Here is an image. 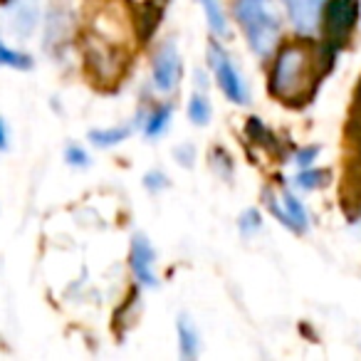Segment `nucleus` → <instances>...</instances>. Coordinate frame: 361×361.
Instances as JSON below:
<instances>
[{"label":"nucleus","mask_w":361,"mask_h":361,"mask_svg":"<svg viewBox=\"0 0 361 361\" xmlns=\"http://www.w3.org/2000/svg\"><path fill=\"white\" fill-rule=\"evenodd\" d=\"M176 334H178L180 359H196L201 354V336H198V329L186 314H180L178 322H176Z\"/></svg>","instance_id":"obj_10"},{"label":"nucleus","mask_w":361,"mask_h":361,"mask_svg":"<svg viewBox=\"0 0 361 361\" xmlns=\"http://www.w3.org/2000/svg\"><path fill=\"white\" fill-rule=\"evenodd\" d=\"M131 134V126H109V129H92L90 131V141L99 149H109L116 146L121 141H126Z\"/></svg>","instance_id":"obj_15"},{"label":"nucleus","mask_w":361,"mask_h":361,"mask_svg":"<svg viewBox=\"0 0 361 361\" xmlns=\"http://www.w3.org/2000/svg\"><path fill=\"white\" fill-rule=\"evenodd\" d=\"M144 186H146V191L159 193L169 186V176H166L164 171H149V173L144 176Z\"/></svg>","instance_id":"obj_21"},{"label":"nucleus","mask_w":361,"mask_h":361,"mask_svg":"<svg viewBox=\"0 0 361 361\" xmlns=\"http://www.w3.org/2000/svg\"><path fill=\"white\" fill-rule=\"evenodd\" d=\"M203 72L198 70L196 72V92L191 94L188 99V119L193 121L196 126H206L213 116V106H211V99H208V92L203 90Z\"/></svg>","instance_id":"obj_9"},{"label":"nucleus","mask_w":361,"mask_h":361,"mask_svg":"<svg viewBox=\"0 0 361 361\" xmlns=\"http://www.w3.org/2000/svg\"><path fill=\"white\" fill-rule=\"evenodd\" d=\"M238 228H240L243 235H252V233H257L262 228V216L255 208H247V211L240 213V218H238Z\"/></svg>","instance_id":"obj_19"},{"label":"nucleus","mask_w":361,"mask_h":361,"mask_svg":"<svg viewBox=\"0 0 361 361\" xmlns=\"http://www.w3.org/2000/svg\"><path fill=\"white\" fill-rule=\"evenodd\" d=\"M37 25V6L35 0H18L13 6V32L27 37Z\"/></svg>","instance_id":"obj_11"},{"label":"nucleus","mask_w":361,"mask_h":361,"mask_svg":"<svg viewBox=\"0 0 361 361\" xmlns=\"http://www.w3.org/2000/svg\"><path fill=\"white\" fill-rule=\"evenodd\" d=\"M317 156H319V146H305V149H300L295 154V164L300 166V169H307V166L314 164Z\"/></svg>","instance_id":"obj_22"},{"label":"nucleus","mask_w":361,"mask_h":361,"mask_svg":"<svg viewBox=\"0 0 361 361\" xmlns=\"http://www.w3.org/2000/svg\"><path fill=\"white\" fill-rule=\"evenodd\" d=\"M208 62H211V70L216 75V82L221 87V92L233 102V104H247L250 102V90H247L245 80H243L240 70L235 67V62L228 57V52L221 45L213 42L208 47Z\"/></svg>","instance_id":"obj_4"},{"label":"nucleus","mask_w":361,"mask_h":361,"mask_svg":"<svg viewBox=\"0 0 361 361\" xmlns=\"http://www.w3.org/2000/svg\"><path fill=\"white\" fill-rule=\"evenodd\" d=\"M262 201H265V206H267V211L272 213V216L277 218V221L282 223L285 228H290L292 233H295V228H292V221H290V216L285 213V208H282V203H280V198L275 196L272 191H265L262 193Z\"/></svg>","instance_id":"obj_18"},{"label":"nucleus","mask_w":361,"mask_h":361,"mask_svg":"<svg viewBox=\"0 0 361 361\" xmlns=\"http://www.w3.org/2000/svg\"><path fill=\"white\" fill-rule=\"evenodd\" d=\"M65 161L70 166H75V169H85V166H90V154H87L82 146L77 144H70L65 149Z\"/></svg>","instance_id":"obj_20"},{"label":"nucleus","mask_w":361,"mask_h":361,"mask_svg":"<svg viewBox=\"0 0 361 361\" xmlns=\"http://www.w3.org/2000/svg\"><path fill=\"white\" fill-rule=\"evenodd\" d=\"M290 23L300 35H312L319 30L322 0H282Z\"/></svg>","instance_id":"obj_8"},{"label":"nucleus","mask_w":361,"mask_h":361,"mask_svg":"<svg viewBox=\"0 0 361 361\" xmlns=\"http://www.w3.org/2000/svg\"><path fill=\"white\" fill-rule=\"evenodd\" d=\"M87 65L94 70V75L102 82H114L124 72V47H116L102 37L92 35V42L87 47Z\"/></svg>","instance_id":"obj_6"},{"label":"nucleus","mask_w":361,"mask_h":361,"mask_svg":"<svg viewBox=\"0 0 361 361\" xmlns=\"http://www.w3.org/2000/svg\"><path fill=\"white\" fill-rule=\"evenodd\" d=\"M356 104H359V109H361V82H359V92H356Z\"/></svg>","instance_id":"obj_26"},{"label":"nucleus","mask_w":361,"mask_h":361,"mask_svg":"<svg viewBox=\"0 0 361 361\" xmlns=\"http://www.w3.org/2000/svg\"><path fill=\"white\" fill-rule=\"evenodd\" d=\"M233 18L257 57H270L282 37V20L272 0H233Z\"/></svg>","instance_id":"obj_2"},{"label":"nucleus","mask_w":361,"mask_h":361,"mask_svg":"<svg viewBox=\"0 0 361 361\" xmlns=\"http://www.w3.org/2000/svg\"><path fill=\"white\" fill-rule=\"evenodd\" d=\"M334 50L307 40H290L277 45L267 72V90L277 102L290 106L307 104L326 75Z\"/></svg>","instance_id":"obj_1"},{"label":"nucleus","mask_w":361,"mask_h":361,"mask_svg":"<svg viewBox=\"0 0 361 361\" xmlns=\"http://www.w3.org/2000/svg\"><path fill=\"white\" fill-rule=\"evenodd\" d=\"M32 57L25 55V52L20 50H13V47H8L6 42L0 40V67H11V70H32Z\"/></svg>","instance_id":"obj_16"},{"label":"nucleus","mask_w":361,"mask_h":361,"mask_svg":"<svg viewBox=\"0 0 361 361\" xmlns=\"http://www.w3.org/2000/svg\"><path fill=\"white\" fill-rule=\"evenodd\" d=\"M203 16H206L208 27L213 30V35L218 37H228V20H226V11H223L221 0H201Z\"/></svg>","instance_id":"obj_14"},{"label":"nucleus","mask_w":361,"mask_h":361,"mask_svg":"<svg viewBox=\"0 0 361 361\" xmlns=\"http://www.w3.org/2000/svg\"><path fill=\"white\" fill-rule=\"evenodd\" d=\"M180 75H183V60H180L176 42H161L159 50L151 57V77H154L156 90L164 92V94L176 92V87L180 85Z\"/></svg>","instance_id":"obj_5"},{"label":"nucleus","mask_w":361,"mask_h":361,"mask_svg":"<svg viewBox=\"0 0 361 361\" xmlns=\"http://www.w3.org/2000/svg\"><path fill=\"white\" fill-rule=\"evenodd\" d=\"M3 3H8V0H3Z\"/></svg>","instance_id":"obj_27"},{"label":"nucleus","mask_w":361,"mask_h":361,"mask_svg":"<svg viewBox=\"0 0 361 361\" xmlns=\"http://www.w3.org/2000/svg\"><path fill=\"white\" fill-rule=\"evenodd\" d=\"M131 3H134V6H146V8L151 6V0H131Z\"/></svg>","instance_id":"obj_25"},{"label":"nucleus","mask_w":361,"mask_h":361,"mask_svg":"<svg viewBox=\"0 0 361 361\" xmlns=\"http://www.w3.org/2000/svg\"><path fill=\"white\" fill-rule=\"evenodd\" d=\"M171 116H173V106L171 104H159L146 114L144 119V134L149 139H159L161 134L169 131V124H171Z\"/></svg>","instance_id":"obj_12"},{"label":"nucleus","mask_w":361,"mask_h":361,"mask_svg":"<svg viewBox=\"0 0 361 361\" xmlns=\"http://www.w3.org/2000/svg\"><path fill=\"white\" fill-rule=\"evenodd\" d=\"M8 144H11V134H8V124L0 116V151H6Z\"/></svg>","instance_id":"obj_24"},{"label":"nucleus","mask_w":361,"mask_h":361,"mask_svg":"<svg viewBox=\"0 0 361 361\" xmlns=\"http://www.w3.org/2000/svg\"><path fill=\"white\" fill-rule=\"evenodd\" d=\"M129 265L134 272L136 282L144 287H159V275H156V250L151 247V240L146 235L131 238V250H129Z\"/></svg>","instance_id":"obj_7"},{"label":"nucleus","mask_w":361,"mask_h":361,"mask_svg":"<svg viewBox=\"0 0 361 361\" xmlns=\"http://www.w3.org/2000/svg\"><path fill=\"white\" fill-rule=\"evenodd\" d=\"M280 203H282V208H285L287 216H290L295 233H305L307 228H310V216H307V211H305V206H302L300 198H297L295 193H290V191H282L280 193Z\"/></svg>","instance_id":"obj_13"},{"label":"nucleus","mask_w":361,"mask_h":361,"mask_svg":"<svg viewBox=\"0 0 361 361\" xmlns=\"http://www.w3.org/2000/svg\"><path fill=\"white\" fill-rule=\"evenodd\" d=\"M359 0H324L319 11V32L324 37V45L334 52L346 47L359 25Z\"/></svg>","instance_id":"obj_3"},{"label":"nucleus","mask_w":361,"mask_h":361,"mask_svg":"<svg viewBox=\"0 0 361 361\" xmlns=\"http://www.w3.org/2000/svg\"><path fill=\"white\" fill-rule=\"evenodd\" d=\"M173 156L180 166H188V169H191L193 161H196V149H193V144H180V146H176Z\"/></svg>","instance_id":"obj_23"},{"label":"nucleus","mask_w":361,"mask_h":361,"mask_svg":"<svg viewBox=\"0 0 361 361\" xmlns=\"http://www.w3.org/2000/svg\"><path fill=\"white\" fill-rule=\"evenodd\" d=\"M326 180H329V173L322 169H312V166L302 169L300 173L295 176V183L300 191H317V188H324Z\"/></svg>","instance_id":"obj_17"}]
</instances>
